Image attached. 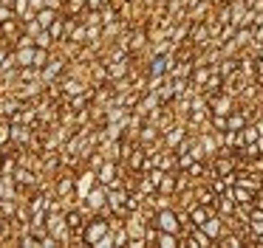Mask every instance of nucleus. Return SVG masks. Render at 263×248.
<instances>
[{
    "instance_id": "f257e3e1",
    "label": "nucleus",
    "mask_w": 263,
    "mask_h": 248,
    "mask_svg": "<svg viewBox=\"0 0 263 248\" xmlns=\"http://www.w3.org/2000/svg\"><path fill=\"white\" fill-rule=\"evenodd\" d=\"M153 223L159 225L161 231H173V234H181L184 231L181 217H178L176 212H170V209H159V212L153 214Z\"/></svg>"
},
{
    "instance_id": "f03ea898",
    "label": "nucleus",
    "mask_w": 263,
    "mask_h": 248,
    "mask_svg": "<svg viewBox=\"0 0 263 248\" xmlns=\"http://www.w3.org/2000/svg\"><path fill=\"white\" fill-rule=\"evenodd\" d=\"M110 231V223L108 220H91V223H85V229H82V242H85V245H97L99 240H102L105 234H108Z\"/></svg>"
},
{
    "instance_id": "7ed1b4c3",
    "label": "nucleus",
    "mask_w": 263,
    "mask_h": 248,
    "mask_svg": "<svg viewBox=\"0 0 263 248\" xmlns=\"http://www.w3.org/2000/svg\"><path fill=\"white\" fill-rule=\"evenodd\" d=\"M210 99V110L215 113V116H229L232 113V96L223 90V93H215V96H206Z\"/></svg>"
},
{
    "instance_id": "20e7f679",
    "label": "nucleus",
    "mask_w": 263,
    "mask_h": 248,
    "mask_svg": "<svg viewBox=\"0 0 263 248\" xmlns=\"http://www.w3.org/2000/svg\"><path fill=\"white\" fill-rule=\"evenodd\" d=\"M210 26H204V23H198V26H193V31H190V43L198 45V48H206L210 45Z\"/></svg>"
},
{
    "instance_id": "39448f33",
    "label": "nucleus",
    "mask_w": 263,
    "mask_h": 248,
    "mask_svg": "<svg viewBox=\"0 0 263 248\" xmlns=\"http://www.w3.org/2000/svg\"><path fill=\"white\" fill-rule=\"evenodd\" d=\"M105 200H108V192H105L102 186H97V189H91V192L85 195V206H88V209H102Z\"/></svg>"
},
{
    "instance_id": "423d86ee",
    "label": "nucleus",
    "mask_w": 263,
    "mask_h": 248,
    "mask_svg": "<svg viewBox=\"0 0 263 248\" xmlns=\"http://www.w3.org/2000/svg\"><path fill=\"white\" fill-rule=\"evenodd\" d=\"M232 172H235V163H232L229 155H221L215 163H212V175H218V178H227V175H232Z\"/></svg>"
},
{
    "instance_id": "0eeeda50",
    "label": "nucleus",
    "mask_w": 263,
    "mask_h": 248,
    "mask_svg": "<svg viewBox=\"0 0 263 248\" xmlns=\"http://www.w3.org/2000/svg\"><path fill=\"white\" fill-rule=\"evenodd\" d=\"M184 138H187V130H184V127H170V130H167V135H164V144L176 150Z\"/></svg>"
},
{
    "instance_id": "6e6552de",
    "label": "nucleus",
    "mask_w": 263,
    "mask_h": 248,
    "mask_svg": "<svg viewBox=\"0 0 263 248\" xmlns=\"http://www.w3.org/2000/svg\"><path fill=\"white\" fill-rule=\"evenodd\" d=\"M201 229H204V231H206V234H210L215 242H218V237L223 234V223H221V217H215V214H212V217L206 220V223L201 225Z\"/></svg>"
},
{
    "instance_id": "1a4fd4ad",
    "label": "nucleus",
    "mask_w": 263,
    "mask_h": 248,
    "mask_svg": "<svg viewBox=\"0 0 263 248\" xmlns=\"http://www.w3.org/2000/svg\"><path fill=\"white\" fill-rule=\"evenodd\" d=\"M178 189V178L176 175H161V180H159V192L161 195H170V192H176Z\"/></svg>"
},
{
    "instance_id": "9d476101",
    "label": "nucleus",
    "mask_w": 263,
    "mask_h": 248,
    "mask_svg": "<svg viewBox=\"0 0 263 248\" xmlns=\"http://www.w3.org/2000/svg\"><path fill=\"white\" fill-rule=\"evenodd\" d=\"M240 138H243V147L255 144V141L260 138V127H257V124H246V127L240 130Z\"/></svg>"
},
{
    "instance_id": "9b49d317",
    "label": "nucleus",
    "mask_w": 263,
    "mask_h": 248,
    "mask_svg": "<svg viewBox=\"0 0 263 248\" xmlns=\"http://www.w3.org/2000/svg\"><path fill=\"white\" fill-rule=\"evenodd\" d=\"M17 62L20 65H34V48L31 45H17Z\"/></svg>"
},
{
    "instance_id": "f8f14e48",
    "label": "nucleus",
    "mask_w": 263,
    "mask_h": 248,
    "mask_svg": "<svg viewBox=\"0 0 263 248\" xmlns=\"http://www.w3.org/2000/svg\"><path fill=\"white\" fill-rule=\"evenodd\" d=\"M159 245H164V248L181 245V234H173V231H159Z\"/></svg>"
},
{
    "instance_id": "ddd939ff",
    "label": "nucleus",
    "mask_w": 263,
    "mask_h": 248,
    "mask_svg": "<svg viewBox=\"0 0 263 248\" xmlns=\"http://www.w3.org/2000/svg\"><path fill=\"white\" fill-rule=\"evenodd\" d=\"M238 65H240L238 59H221L218 62V71H221L223 79H227V76H235V73H238Z\"/></svg>"
},
{
    "instance_id": "4468645a",
    "label": "nucleus",
    "mask_w": 263,
    "mask_h": 248,
    "mask_svg": "<svg viewBox=\"0 0 263 248\" xmlns=\"http://www.w3.org/2000/svg\"><path fill=\"white\" fill-rule=\"evenodd\" d=\"M99 180H102V183H110V186H114L116 183V163H105V167L102 169H99Z\"/></svg>"
},
{
    "instance_id": "2eb2a0df",
    "label": "nucleus",
    "mask_w": 263,
    "mask_h": 248,
    "mask_svg": "<svg viewBox=\"0 0 263 248\" xmlns=\"http://www.w3.org/2000/svg\"><path fill=\"white\" fill-rule=\"evenodd\" d=\"M37 20H40V26L43 28H51V23L57 20V9H40V14H37Z\"/></svg>"
},
{
    "instance_id": "dca6fc26",
    "label": "nucleus",
    "mask_w": 263,
    "mask_h": 248,
    "mask_svg": "<svg viewBox=\"0 0 263 248\" xmlns=\"http://www.w3.org/2000/svg\"><path fill=\"white\" fill-rule=\"evenodd\" d=\"M156 133H159V130H156V124H144L142 127V133H139V144H150V141H156Z\"/></svg>"
},
{
    "instance_id": "f3484780",
    "label": "nucleus",
    "mask_w": 263,
    "mask_h": 248,
    "mask_svg": "<svg viewBox=\"0 0 263 248\" xmlns=\"http://www.w3.org/2000/svg\"><path fill=\"white\" fill-rule=\"evenodd\" d=\"M57 192H60V197H63V200H68V197L74 195V180H71V178H60Z\"/></svg>"
},
{
    "instance_id": "a211bd4d",
    "label": "nucleus",
    "mask_w": 263,
    "mask_h": 248,
    "mask_svg": "<svg viewBox=\"0 0 263 248\" xmlns=\"http://www.w3.org/2000/svg\"><path fill=\"white\" fill-rule=\"evenodd\" d=\"M125 73H127V65H125V62L116 59V62H110V65H108V76H110V79H122Z\"/></svg>"
},
{
    "instance_id": "6ab92c4d",
    "label": "nucleus",
    "mask_w": 263,
    "mask_h": 248,
    "mask_svg": "<svg viewBox=\"0 0 263 248\" xmlns=\"http://www.w3.org/2000/svg\"><path fill=\"white\" fill-rule=\"evenodd\" d=\"M12 141H17V144H26V141H29V127H20V124H14L12 127Z\"/></svg>"
},
{
    "instance_id": "aec40b11",
    "label": "nucleus",
    "mask_w": 263,
    "mask_h": 248,
    "mask_svg": "<svg viewBox=\"0 0 263 248\" xmlns=\"http://www.w3.org/2000/svg\"><path fill=\"white\" fill-rule=\"evenodd\" d=\"M60 71H63V59H54L51 65H48L46 71H43V82H48V79H54Z\"/></svg>"
},
{
    "instance_id": "412c9836",
    "label": "nucleus",
    "mask_w": 263,
    "mask_h": 248,
    "mask_svg": "<svg viewBox=\"0 0 263 248\" xmlns=\"http://www.w3.org/2000/svg\"><path fill=\"white\" fill-rule=\"evenodd\" d=\"M63 90H65V96H80V93H85V90H82V85L74 82V79H71V82H65Z\"/></svg>"
},
{
    "instance_id": "4be33fe9",
    "label": "nucleus",
    "mask_w": 263,
    "mask_h": 248,
    "mask_svg": "<svg viewBox=\"0 0 263 248\" xmlns=\"http://www.w3.org/2000/svg\"><path fill=\"white\" fill-rule=\"evenodd\" d=\"M91 99H93V93H80V96H74V101H71V110H80V107H85Z\"/></svg>"
},
{
    "instance_id": "5701e85b",
    "label": "nucleus",
    "mask_w": 263,
    "mask_h": 248,
    "mask_svg": "<svg viewBox=\"0 0 263 248\" xmlns=\"http://www.w3.org/2000/svg\"><path fill=\"white\" fill-rule=\"evenodd\" d=\"M14 180H17V183H34V175L29 172V169H17V172H14Z\"/></svg>"
},
{
    "instance_id": "b1692460",
    "label": "nucleus",
    "mask_w": 263,
    "mask_h": 248,
    "mask_svg": "<svg viewBox=\"0 0 263 248\" xmlns=\"http://www.w3.org/2000/svg\"><path fill=\"white\" fill-rule=\"evenodd\" d=\"M29 209H31V212H43V209H48V200L43 195H37V197H31Z\"/></svg>"
},
{
    "instance_id": "393cba45",
    "label": "nucleus",
    "mask_w": 263,
    "mask_h": 248,
    "mask_svg": "<svg viewBox=\"0 0 263 248\" xmlns=\"http://www.w3.org/2000/svg\"><path fill=\"white\" fill-rule=\"evenodd\" d=\"M71 39H74V43H82V39H88V26H77L74 31H71Z\"/></svg>"
},
{
    "instance_id": "a878e982",
    "label": "nucleus",
    "mask_w": 263,
    "mask_h": 248,
    "mask_svg": "<svg viewBox=\"0 0 263 248\" xmlns=\"http://www.w3.org/2000/svg\"><path fill=\"white\" fill-rule=\"evenodd\" d=\"M48 31H51V37H54V39H57V37H63V34H65V23H63V20H54Z\"/></svg>"
},
{
    "instance_id": "bb28decb",
    "label": "nucleus",
    "mask_w": 263,
    "mask_h": 248,
    "mask_svg": "<svg viewBox=\"0 0 263 248\" xmlns=\"http://www.w3.org/2000/svg\"><path fill=\"white\" fill-rule=\"evenodd\" d=\"M34 39H37V45H40V48H48V45H51V39H54V37H51V31H40V34H37Z\"/></svg>"
},
{
    "instance_id": "cd10ccee",
    "label": "nucleus",
    "mask_w": 263,
    "mask_h": 248,
    "mask_svg": "<svg viewBox=\"0 0 263 248\" xmlns=\"http://www.w3.org/2000/svg\"><path fill=\"white\" fill-rule=\"evenodd\" d=\"M46 51H48V48H37V51H34V68H46V65H43V62L48 59Z\"/></svg>"
},
{
    "instance_id": "c85d7f7f",
    "label": "nucleus",
    "mask_w": 263,
    "mask_h": 248,
    "mask_svg": "<svg viewBox=\"0 0 263 248\" xmlns=\"http://www.w3.org/2000/svg\"><path fill=\"white\" fill-rule=\"evenodd\" d=\"M12 138V127H9L6 121H0V144H3V141H9Z\"/></svg>"
},
{
    "instance_id": "c756f323",
    "label": "nucleus",
    "mask_w": 263,
    "mask_h": 248,
    "mask_svg": "<svg viewBox=\"0 0 263 248\" xmlns=\"http://www.w3.org/2000/svg\"><path fill=\"white\" fill-rule=\"evenodd\" d=\"M40 20H29V26H26V31H29L31 34V37H37V34H40Z\"/></svg>"
},
{
    "instance_id": "7c9ffc66",
    "label": "nucleus",
    "mask_w": 263,
    "mask_h": 248,
    "mask_svg": "<svg viewBox=\"0 0 263 248\" xmlns=\"http://www.w3.org/2000/svg\"><path fill=\"white\" fill-rule=\"evenodd\" d=\"M0 212H3V214H12V212H14V203L9 200V197H6V200H0Z\"/></svg>"
},
{
    "instance_id": "2f4dec72",
    "label": "nucleus",
    "mask_w": 263,
    "mask_h": 248,
    "mask_svg": "<svg viewBox=\"0 0 263 248\" xmlns=\"http://www.w3.org/2000/svg\"><path fill=\"white\" fill-rule=\"evenodd\" d=\"M14 6H17V11H20V14H26V9H29V0H17V3H14Z\"/></svg>"
},
{
    "instance_id": "473e14b6",
    "label": "nucleus",
    "mask_w": 263,
    "mask_h": 248,
    "mask_svg": "<svg viewBox=\"0 0 263 248\" xmlns=\"http://www.w3.org/2000/svg\"><path fill=\"white\" fill-rule=\"evenodd\" d=\"M9 17H12V11H9L6 6H0V23H6Z\"/></svg>"
},
{
    "instance_id": "72a5a7b5",
    "label": "nucleus",
    "mask_w": 263,
    "mask_h": 248,
    "mask_svg": "<svg viewBox=\"0 0 263 248\" xmlns=\"http://www.w3.org/2000/svg\"><path fill=\"white\" fill-rule=\"evenodd\" d=\"M14 28H17V26H14V23H3V31H6V34H14Z\"/></svg>"
},
{
    "instance_id": "f704fd0d",
    "label": "nucleus",
    "mask_w": 263,
    "mask_h": 248,
    "mask_svg": "<svg viewBox=\"0 0 263 248\" xmlns=\"http://www.w3.org/2000/svg\"><path fill=\"white\" fill-rule=\"evenodd\" d=\"M31 6H34V9H46V0H29Z\"/></svg>"
},
{
    "instance_id": "c9c22d12",
    "label": "nucleus",
    "mask_w": 263,
    "mask_h": 248,
    "mask_svg": "<svg viewBox=\"0 0 263 248\" xmlns=\"http://www.w3.org/2000/svg\"><path fill=\"white\" fill-rule=\"evenodd\" d=\"M85 3H88V6H91V9H99V6H102V3H105V0H85Z\"/></svg>"
},
{
    "instance_id": "e433bc0d",
    "label": "nucleus",
    "mask_w": 263,
    "mask_h": 248,
    "mask_svg": "<svg viewBox=\"0 0 263 248\" xmlns=\"http://www.w3.org/2000/svg\"><path fill=\"white\" fill-rule=\"evenodd\" d=\"M46 6H48V9H57V6H60V0H46Z\"/></svg>"
},
{
    "instance_id": "4c0bfd02",
    "label": "nucleus",
    "mask_w": 263,
    "mask_h": 248,
    "mask_svg": "<svg viewBox=\"0 0 263 248\" xmlns=\"http://www.w3.org/2000/svg\"><path fill=\"white\" fill-rule=\"evenodd\" d=\"M3 65H6V54L0 51V71H3Z\"/></svg>"
},
{
    "instance_id": "58836bf2",
    "label": "nucleus",
    "mask_w": 263,
    "mask_h": 248,
    "mask_svg": "<svg viewBox=\"0 0 263 248\" xmlns=\"http://www.w3.org/2000/svg\"><path fill=\"white\" fill-rule=\"evenodd\" d=\"M3 231H6V220L0 217V234H3Z\"/></svg>"
},
{
    "instance_id": "ea45409f",
    "label": "nucleus",
    "mask_w": 263,
    "mask_h": 248,
    "mask_svg": "<svg viewBox=\"0 0 263 248\" xmlns=\"http://www.w3.org/2000/svg\"><path fill=\"white\" fill-rule=\"evenodd\" d=\"M0 3H3V6H14L17 0H0Z\"/></svg>"
}]
</instances>
